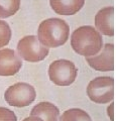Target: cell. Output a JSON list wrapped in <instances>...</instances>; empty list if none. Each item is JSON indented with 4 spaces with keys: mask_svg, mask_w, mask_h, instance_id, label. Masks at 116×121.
<instances>
[{
    "mask_svg": "<svg viewBox=\"0 0 116 121\" xmlns=\"http://www.w3.org/2000/svg\"><path fill=\"white\" fill-rule=\"evenodd\" d=\"M22 60L13 50H0V76H13L19 72Z\"/></svg>",
    "mask_w": 116,
    "mask_h": 121,
    "instance_id": "ba28073f",
    "label": "cell"
},
{
    "mask_svg": "<svg viewBox=\"0 0 116 121\" xmlns=\"http://www.w3.org/2000/svg\"><path fill=\"white\" fill-rule=\"evenodd\" d=\"M18 55L29 63H37L43 60L48 55V48L40 43L36 36H24L17 43Z\"/></svg>",
    "mask_w": 116,
    "mask_h": 121,
    "instance_id": "3957f363",
    "label": "cell"
},
{
    "mask_svg": "<svg viewBox=\"0 0 116 121\" xmlns=\"http://www.w3.org/2000/svg\"><path fill=\"white\" fill-rule=\"evenodd\" d=\"M89 98L95 103L104 104L113 100L114 80L111 77H98L92 80L87 87Z\"/></svg>",
    "mask_w": 116,
    "mask_h": 121,
    "instance_id": "8992f818",
    "label": "cell"
},
{
    "mask_svg": "<svg viewBox=\"0 0 116 121\" xmlns=\"http://www.w3.org/2000/svg\"><path fill=\"white\" fill-rule=\"evenodd\" d=\"M93 56H87L86 60L93 69L101 72H108L114 70V47L112 43H106L99 52Z\"/></svg>",
    "mask_w": 116,
    "mask_h": 121,
    "instance_id": "52a82bcc",
    "label": "cell"
},
{
    "mask_svg": "<svg viewBox=\"0 0 116 121\" xmlns=\"http://www.w3.org/2000/svg\"><path fill=\"white\" fill-rule=\"evenodd\" d=\"M48 77L55 85L69 86L77 77V68L71 60H57L48 68Z\"/></svg>",
    "mask_w": 116,
    "mask_h": 121,
    "instance_id": "5b68a950",
    "label": "cell"
},
{
    "mask_svg": "<svg viewBox=\"0 0 116 121\" xmlns=\"http://www.w3.org/2000/svg\"><path fill=\"white\" fill-rule=\"evenodd\" d=\"M60 111L58 107L50 102H40L32 108L30 116L42 118L43 121H58Z\"/></svg>",
    "mask_w": 116,
    "mask_h": 121,
    "instance_id": "8fae6325",
    "label": "cell"
},
{
    "mask_svg": "<svg viewBox=\"0 0 116 121\" xmlns=\"http://www.w3.org/2000/svg\"><path fill=\"white\" fill-rule=\"evenodd\" d=\"M36 93L34 88L27 83H16L5 91L4 98L7 104L13 107H25L34 101Z\"/></svg>",
    "mask_w": 116,
    "mask_h": 121,
    "instance_id": "277c9868",
    "label": "cell"
},
{
    "mask_svg": "<svg viewBox=\"0 0 116 121\" xmlns=\"http://www.w3.org/2000/svg\"><path fill=\"white\" fill-rule=\"evenodd\" d=\"M85 0H50L55 12L61 15H74L84 6Z\"/></svg>",
    "mask_w": 116,
    "mask_h": 121,
    "instance_id": "30bf717a",
    "label": "cell"
},
{
    "mask_svg": "<svg viewBox=\"0 0 116 121\" xmlns=\"http://www.w3.org/2000/svg\"><path fill=\"white\" fill-rule=\"evenodd\" d=\"M20 7V0H0V18L14 15Z\"/></svg>",
    "mask_w": 116,
    "mask_h": 121,
    "instance_id": "7c38bea8",
    "label": "cell"
},
{
    "mask_svg": "<svg viewBox=\"0 0 116 121\" xmlns=\"http://www.w3.org/2000/svg\"><path fill=\"white\" fill-rule=\"evenodd\" d=\"M11 39V29L8 23L4 20H0V48L8 44Z\"/></svg>",
    "mask_w": 116,
    "mask_h": 121,
    "instance_id": "5bb4252c",
    "label": "cell"
},
{
    "mask_svg": "<svg viewBox=\"0 0 116 121\" xmlns=\"http://www.w3.org/2000/svg\"><path fill=\"white\" fill-rule=\"evenodd\" d=\"M60 121H92V119L86 111L73 108L64 112L60 117Z\"/></svg>",
    "mask_w": 116,
    "mask_h": 121,
    "instance_id": "4fadbf2b",
    "label": "cell"
},
{
    "mask_svg": "<svg viewBox=\"0 0 116 121\" xmlns=\"http://www.w3.org/2000/svg\"><path fill=\"white\" fill-rule=\"evenodd\" d=\"M73 50L81 56H93L102 50L103 39L100 33L90 25L81 26L71 36Z\"/></svg>",
    "mask_w": 116,
    "mask_h": 121,
    "instance_id": "6da1fadb",
    "label": "cell"
},
{
    "mask_svg": "<svg viewBox=\"0 0 116 121\" xmlns=\"http://www.w3.org/2000/svg\"><path fill=\"white\" fill-rule=\"evenodd\" d=\"M69 25L61 18H48L39 26L37 39L47 48H58L65 44L69 37Z\"/></svg>",
    "mask_w": 116,
    "mask_h": 121,
    "instance_id": "7a4b0ae2",
    "label": "cell"
},
{
    "mask_svg": "<svg viewBox=\"0 0 116 121\" xmlns=\"http://www.w3.org/2000/svg\"><path fill=\"white\" fill-rule=\"evenodd\" d=\"M22 121H43L42 118L39 117H35V116H30V117H27V118L23 119Z\"/></svg>",
    "mask_w": 116,
    "mask_h": 121,
    "instance_id": "2e32d148",
    "label": "cell"
},
{
    "mask_svg": "<svg viewBox=\"0 0 116 121\" xmlns=\"http://www.w3.org/2000/svg\"><path fill=\"white\" fill-rule=\"evenodd\" d=\"M17 118L13 111L5 107H0V121H16Z\"/></svg>",
    "mask_w": 116,
    "mask_h": 121,
    "instance_id": "9a60e30c",
    "label": "cell"
},
{
    "mask_svg": "<svg viewBox=\"0 0 116 121\" xmlns=\"http://www.w3.org/2000/svg\"><path fill=\"white\" fill-rule=\"evenodd\" d=\"M114 8L113 6L104 7L95 16V25L100 32L105 35L113 36L114 35Z\"/></svg>",
    "mask_w": 116,
    "mask_h": 121,
    "instance_id": "9c48e42d",
    "label": "cell"
}]
</instances>
